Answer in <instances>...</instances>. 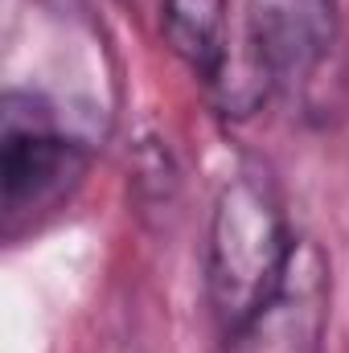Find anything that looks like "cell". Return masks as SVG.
<instances>
[{
    "instance_id": "cell-1",
    "label": "cell",
    "mask_w": 349,
    "mask_h": 353,
    "mask_svg": "<svg viewBox=\"0 0 349 353\" xmlns=\"http://www.w3.org/2000/svg\"><path fill=\"white\" fill-rule=\"evenodd\" d=\"M296 234L267 169L247 165L230 176L206 226V296L222 333H235L279 283Z\"/></svg>"
},
{
    "instance_id": "cell-2",
    "label": "cell",
    "mask_w": 349,
    "mask_h": 353,
    "mask_svg": "<svg viewBox=\"0 0 349 353\" xmlns=\"http://www.w3.org/2000/svg\"><path fill=\"white\" fill-rule=\"evenodd\" d=\"M90 169V148L58 128L54 107L33 90H4L0 111V218L4 239L29 234L62 210Z\"/></svg>"
},
{
    "instance_id": "cell-3",
    "label": "cell",
    "mask_w": 349,
    "mask_h": 353,
    "mask_svg": "<svg viewBox=\"0 0 349 353\" xmlns=\"http://www.w3.org/2000/svg\"><path fill=\"white\" fill-rule=\"evenodd\" d=\"M333 312L329 255L312 239H296L271 296L226 333V353H325Z\"/></svg>"
},
{
    "instance_id": "cell-4",
    "label": "cell",
    "mask_w": 349,
    "mask_h": 353,
    "mask_svg": "<svg viewBox=\"0 0 349 353\" xmlns=\"http://www.w3.org/2000/svg\"><path fill=\"white\" fill-rule=\"evenodd\" d=\"M243 41L279 87H304L337 46V0H247Z\"/></svg>"
},
{
    "instance_id": "cell-5",
    "label": "cell",
    "mask_w": 349,
    "mask_h": 353,
    "mask_svg": "<svg viewBox=\"0 0 349 353\" xmlns=\"http://www.w3.org/2000/svg\"><path fill=\"white\" fill-rule=\"evenodd\" d=\"M161 37L210 87L230 54V0H161Z\"/></svg>"
}]
</instances>
